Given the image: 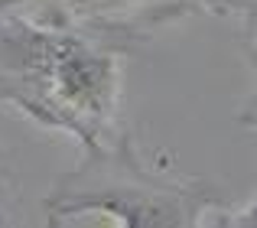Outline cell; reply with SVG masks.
<instances>
[{"label":"cell","mask_w":257,"mask_h":228,"mask_svg":"<svg viewBox=\"0 0 257 228\" xmlns=\"http://www.w3.org/2000/svg\"><path fill=\"white\" fill-rule=\"evenodd\" d=\"M218 209H225L218 186L147 160L127 131L85 150L82 163L62 173L43 199L49 225L98 215L120 228H192Z\"/></svg>","instance_id":"7a4b0ae2"},{"label":"cell","mask_w":257,"mask_h":228,"mask_svg":"<svg viewBox=\"0 0 257 228\" xmlns=\"http://www.w3.org/2000/svg\"><path fill=\"white\" fill-rule=\"evenodd\" d=\"M241 49H244L247 69H251V95H247L244 104H241L238 121H241L244 127H251V131H257V36H251V33H247L244 43H241Z\"/></svg>","instance_id":"277c9868"},{"label":"cell","mask_w":257,"mask_h":228,"mask_svg":"<svg viewBox=\"0 0 257 228\" xmlns=\"http://www.w3.org/2000/svg\"><path fill=\"white\" fill-rule=\"evenodd\" d=\"M221 17H238L244 33H257V0H218Z\"/></svg>","instance_id":"5b68a950"},{"label":"cell","mask_w":257,"mask_h":228,"mask_svg":"<svg viewBox=\"0 0 257 228\" xmlns=\"http://www.w3.org/2000/svg\"><path fill=\"white\" fill-rule=\"evenodd\" d=\"M202 7L218 13V0H62V13L69 20L124 33L137 43H147L163 23L202 13Z\"/></svg>","instance_id":"3957f363"},{"label":"cell","mask_w":257,"mask_h":228,"mask_svg":"<svg viewBox=\"0 0 257 228\" xmlns=\"http://www.w3.org/2000/svg\"><path fill=\"white\" fill-rule=\"evenodd\" d=\"M0 225H4V215H0Z\"/></svg>","instance_id":"ba28073f"},{"label":"cell","mask_w":257,"mask_h":228,"mask_svg":"<svg viewBox=\"0 0 257 228\" xmlns=\"http://www.w3.org/2000/svg\"><path fill=\"white\" fill-rule=\"evenodd\" d=\"M0 7L36 13V17H65L62 13V0H0Z\"/></svg>","instance_id":"52a82bcc"},{"label":"cell","mask_w":257,"mask_h":228,"mask_svg":"<svg viewBox=\"0 0 257 228\" xmlns=\"http://www.w3.org/2000/svg\"><path fill=\"white\" fill-rule=\"evenodd\" d=\"M134 49L137 39L104 26L0 7V104L98 150L124 131L120 59Z\"/></svg>","instance_id":"6da1fadb"},{"label":"cell","mask_w":257,"mask_h":228,"mask_svg":"<svg viewBox=\"0 0 257 228\" xmlns=\"http://www.w3.org/2000/svg\"><path fill=\"white\" fill-rule=\"evenodd\" d=\"M221 218H208V225H228V228H257V199L244 209H218Z\"/></svg>","instance_id":"8992f818"}]
</instances>
